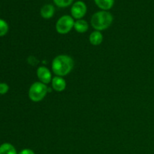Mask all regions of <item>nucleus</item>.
<instances>
[{
	"label": "nucleus",
	"instance_id": "9",
	"mask_svg": "<svg viewBox=\"0 0 154 154\" xmlns=\"http://www.w3.org/2000/svg\"><path fill=\"white\" fill-rule=\"evenodd\" d=\"M89 40H90L91 45H94V46H98V45H101L102 42H103V35L100 31L95 30L90 34Z\"/></svg>",
	"mask_w": 154,
	"mask_h": 154
},
{
	"label": "nucleus",
	"instance_id": "13",
	"mask_svg": "<svg viewBox=\"0 0 154 154\" xmlns=\"http://www.w3.org/2000/svg\"><path fill=\"white\" fill-rule=\"evenodd\" d=\"M9 26L8 23L2 19H0V37H3L8 33Z\"/></svg>",
	"mask_w": 154,
	"mask_h": 154
},
{
	"label": "nucleus",
	"instance_id": "2",
	"mask_svg": "<svg viewBox=\"0 0 154 154\" xmlns=\"http://www.w3.org/2000/svg\"><path fill=\"white\" fill-rule=\"evenodd\" d=\"M112 14L108 11H99L96 12L91 17V25L95 30L103 31L107 29L112 24Z\"/></svg>",
	"mask_w": 154,
	"mask_h": 154
},
{
	"label": "nucleus",
	"instance_id": "3",
	"mask_svg": "<svg viewBox=\"0 0 154 154\" xmlns=\"http://www.w3.org/2000/svg\"><path fill=\"white\" fill-rule=\"evenodd\" d=\"M48 93L46 84L40 82H35L30 86L29 90V98L34 102H39L45 99Z\"/></svg>",
	"mask_w": 154,
	"mask_h": 154
},
{
	"label": "nucleus",
	"instance_id": "7",
	"mask_svg": "<svg viewBox=\"0 0 154 154\" xmlns=\"http://www.w3.org/2000/svg\"><path fill=\"white\" fill-rule=\"evenodd\" d=\"M51 85L56 92H63L66 88V81L63 77L55 76L53 78Z\"/></svg>",
	"mask_w": 154,
	"mask_h": 154
},
{
	"label": "nucleus",
	"instance_id": "10",
	"mask_svg": "<svg viewBox=\"0 0 154 154\" xmlns=\"http://www.w3.org/2000/svg\"><path fill=\"white\" fill-rule=\"evenodd\" d=\"M74 29L75 31L79 33H84L88 31L89 29V23L87 20L84 19L77 20L75 22Z\"/></svg>",
	"mask_w": 154,
	"mask_h": 154
},
{
	"label": "nucleus",
	"instance_id": "14",
	"mask_svg": "<svg viewBox=\"0 0 154 154\" xmlns=\"http://www.w3.org/2000/svg\"><path fill=\"white\" fill-rule=\"evenodd\" d=\"M54 4L59 8H67L73 3L74 0H53Z\"/></svg>",
	"mask_w": 154,
	"mask_h": 154
},
{
	"label": "nucleus",
	"instance_id": "12",
	"mask_svg": "<svg viewBox=\"0 0 154 154\" xmlns=\"http://www.w3.org/2000/svg\"><path fill=\"white\" fill-rule=\"evenodd\" d=\"M0 154H17V152L11 144L4 143L0 145Z\"/></svg>",
	"mask_w": 154,
	"mask_h": 154
},
{
	"label": "nucleus",
	"instance_id": "11",
	"mask_svg": "<svg viewBox=\"0 0 154 154\" xmlns=\"http://www.w3.org/2000/svg\"><path fill=\"white\" fill-rule=\"evenodd\" d=\"M94 2L102 11L110 10L114 4V0H94Z\"/></svg>",
	"mask_w": 154,
	"mask_h": 154
},
{
	"label": "nucleus",
	"instance_id": "8",
	"mask_svg": "<svg viewBox=\"0 0 154 154\" xmlns=\"http://www.w3.org/2000/svg\"><path fill=\"white\" fill-rule=\"evenodd\" d=\"M55 13V8L51 4H46L41 8L40 14L44 19H51Z\"/></svg>",
	"mask_w": 154,
	"mask_h": 154
},
{
	"label": "nucleus",
	"instance_id": "15",
	"mask_svg": "<svg viewBox=\"0 0 154 154\" xmlns=\"http://www.w3.org/2000/svg\"><path fill=\"white\" fill-rule=\"evenodd\" d=\"M9 86L6 83H0V94L4 95L8 92Z\"/></svg>",
	"mask_w": 154,
	"mask_h": 154
},
{
	"label": "nucleus",
	"instance_id": "1",
	"mask_svg": "<svg viewBox=\"0 0 154 154\" xmlns=\"http://www.w3.org/2000/svg\"><path fill=\"white\" fill-rule=\"evenodd\" d=\"M52 71L56 76L64 77L69 75L73 69L75 63L73 59L68 55L61 54L53 60Z\"/></svg>",
	"mask_w": 154,
	"mask_h": 154
},
{
	"label": "nucleus",
	"instance_id": "5",
	"mask_svg": "<svg viewBox=\"0 0 154 154\" xmlns=\"http://www.w3.org/2000/svg\"><path fill=\"white\" fill-rule=\"evenodd\" d=\"M87 11V7L85 2L83 1H77L72 4L71 8V14L74 19H82L86 15Z\"/></svg>",
	"mask_w": 154,
	"mask_h": 154
},
{
	"label": "nucleus",
	"instance_id": "4",
	"mask_svg": "<svg viewBox=\"0 0 154 154\" xmlns=\"http://www.w3.org/2000/svg\"><path fill=\"white\" fill-rule=\"evenodd\" d=\"M74 18L70 15H63L58 19L56 23V30L58 33L61 35H65L69 33L75 25Z\"/></svg>",
	"mask_w": 154,
	"mask_h": 154
},
{
	"label": "nucleus",
	"instance_id": "16",
	"mask_svg": "<svg viewBox=\"0 0 154 154\" xmlns=\"http://www.w3.org/2000/svg\"><path fill=\"white\" fill-rule=\"evenodd\" d=\"M18 154H35V152L33 151L32 150H31V149L26 148L21 150V151Z\"/></svg>",
	"mask_w": 154,
	"mask_h": 154
},
{
	"label": "nucleus",
	"instance_id": "6",
	"mask_svg": "<svg viewBox=\"0 0 154 154\" xmlns=\"http://www.w3.org/2000/svg\"><path fill=\"white\" fill-rule=\"evenodd\" d=\"M39 81L45 84H48L51 83L53 79L52 73L51 71L45 66H40L38 68L37 72H36Z\"/></svg>",
	"mask_w": 154,
	"mask_h": 154
}]
</instances>
